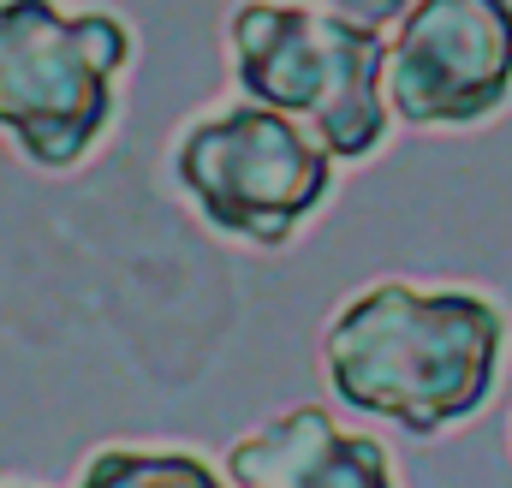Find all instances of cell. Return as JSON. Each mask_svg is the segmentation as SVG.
I'll list each match as a JSON object with an SVG mask.
<instances>
[{
    "label": "cell",
    "instance_id": "6da1fadb",
    "mask_svg": "<svg viewBox=\"0 0 512 488\" xmlns=\"http://www.w3.org/2000/svg\"><path fill=\"white\" fill-rule=\"evenodd\" d=\"M507 316L471 286L376 280L346 298L322 334V369L340 405L399 423L405 435H441L471 423L501 375Z\"/></svg>",
    "mask_w": 512,
    "mask_h": 488
},
{
    "label": "cell",
    "instance_id": "7a4b0ae2",
    "mask_svg": "<svg viewBox=\"0 0 512 488\" xmlns=\"http://www.w3.org/2000/svg\"><path fill=\"white\" fill-rule=\"evenodd\" d=\"M239 90L298 120L334 161H364L387 143V36L304 0H245L227 24Z\"/></svg>",
    "mask_w": 512,
    "mask_h": 488
},
{
    "label": "cell",
    "instance_id": "3957f363",
    "mask_svg": "<svg viewBox=\"0 0 512 488\" xmlns=\"http://www.w3.org/2000/svg\"><path fill=\"white\" fill-rule=\"evenodd\" d=\"M126 60L131 30L114 12L0 0V131L42 173L78 167L114 125Z\"/></svg>",
    "mask_w": 512,
    "mask_h": 488
},
{
    "label": "cell",
    "instance_id": "277c9868",
    "mask_svg": "<svg viewBox=\"0 0 512 488\" xmlns=\"http://www.w3.org/2000/svg\"><path fill=\"white\" fill-rule=\"evenodd\" d=\"M173 185L221 239L280 250L328 203L334 155L298 120L245 102L179 131Z\"/></svg>",
    "mask_w": 512,
    "mask_h": 488
},
{
    "label": "cell",
    "instance_id": "5b68a950",
    "mask_svg": "<svg viewBox=\"0 0 512 488\" xmlns=\"http://www.w3.org/2000/svg\"><path fill=\"white\" fill-rule=\"evenodd\" d=\"M387 108L417 131H471L512 102V0H411L387 36Z\"/></svg>",
    "mask_w": 512,
    "mask_h": 488
},
{
    "label": "cell",
    "instance_id": "8992f818",
    "mask_svg": "<svg viewBox=\"0 0 512 488\" xmlns=\"http://www.w3.org/2000/svg\"><path fill=\"white\" fill-rule=\"evenodd\" d=\"M233 488H399L376 435L340 429L322 405H292L227 447Z\"/></svg>",
    "mask_w": 512,
    "mask_h": 488
},
{
    "label": "cell",
    "instance_id": "52a82bcc",
    "mask_svg": "<svg viewBox=\"0 0 512 488\" xmlns=\"http://www.w3.org/2000/svg\"><path fill=\"white\" fill-rule=\"evenodd\" d=\"M72 488H233L227 471H215L197 453H173V447H102L96 459H84Z\"/></svg>",
    "mask_w": 512,
    "mask_h": 488
},
{
    "label": "cell",
    "instance_id": "ba28073f",
    "mask_svg": "<svg viewBox=\"0 0 512 488\" xmlns=\"http://www.w3.org/2000/svg\"><path fill=\"white\" fill-rule=\"evenodd\" d=\"M304 6H322V12H340L352 24H370V30H387L411 12V0H304Z\"/></svg>",
    "mask_w": 512,
    "mask_h": 488
}]
</instances>
